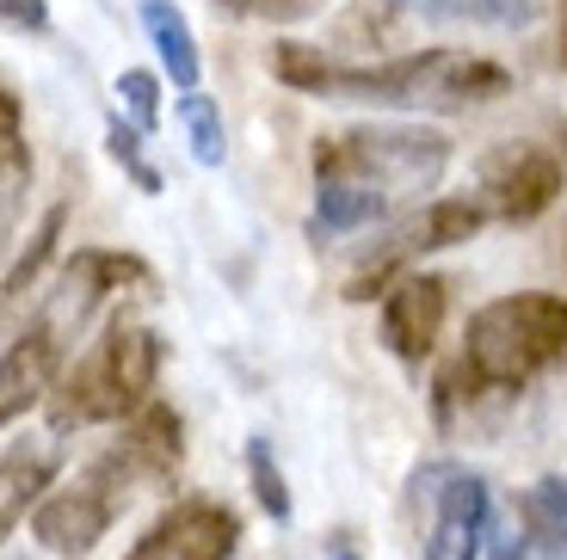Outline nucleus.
<instances>
[{"mask_svg":"<svg viewBox=\"0 0 567 560\" xmlns=\"http://www.w3.org/2000/svg\"><path fill=\"white\" fill-rule=\"evenodd\" d=\"M315 240H340L358 228H377L401 210L439 191L451 173V136L432 124H358L315 142Z\"/></svg>","mask_w":567,"mask_h":560,"instance_id":"obj_1","label":"nucleus"},{"mask_svg":"<svg viewBox=\"0 0 567 560\" xmlns=\"http://www.w3.org/2000/svg\"><path fill=\"white\" fill-rule=\"evenodd\" d=\"M271 74L297 93L346 98L370 112H475L512 93V74L494 56L475 50H408L383 62H340L321 56L315 43H271Z\"/></svg>","mask_w":567,"mask_h":560,"instance_id":"obj_2","label":"nucleus"},{"mask_svg":"<svg viewBox=\"0 0 567 560\" xmlns=\"http://www.w3.org/2000/svg\"><path fill=\"white\" fill-rule=\"evenodd\" d=\"M555 364H567V295L555 290L494 295L468 314L463 345L432 382V413L451 425L468 406L525 394Z\"/></svg>","mask_w":567,"mask_h":560,"instance_id":"obj_3","label":"nucleus"},{"mask_svg":"<svg viewBox=\"0 0 567 560\" xmlns=\"http://www.w3.org/2000/svg\"><path fill=\"white\" fill-rule=\"evenodd\" d=\"M161 333L142 321H112L100 326V339L69 357L56 394H50V437L86 432V425H130L142 406L155 401V376H161Z\"/></svg>","mask_w":567,"mask_h":560,"instance_id":"obj_4","label":"nucleus"},{"mask_svg":"<svg viewBox=\"0 0 567 560\" xmlns=\"http://www.w3.org/2000/svg\"><path fill=\"white\" fill-rule=\"evenodd\" d=\"M136 492H148V480L136 475V463L124 456V444H112L105 456H93L74 480H62V487L43 492V505L31 511V536H38L43 554L86 560L105 536H112L117 511H124Z\"/></svg>","mask_w":567,"mask_h":560,"instance_id":"obj_5","label":"nucleus"},{"mask_svg":"<svg viewBox=\"0 0 567 560\" xmlns=\"http://www.w3.org/2000/svg\"><path fill=\"white\" fill-rule=\"evenodd\" d=\"M413 505H420V554L425 560H482L494 536V487L487 475L451 463H420L413 468Z\"/></svg>","mask_w":567,"mask_h":560,"instance_id":"obj_6","label":"nucleus"},{"mask_svg":"<svg viewBox=\"0 0 567 560\" xmlns=\"http://www.w3.org/2000/svg\"><path fill=\"white\" fill-rule=\"evenodd\" d=\"M494 222L487 216L482 197H425L420 210L408 216V222H395L383 240H377V252H370L364 266L352 271V283H346V295L352 302H370V295H383V283L408 278V271H420L425 252H444V247H463V240H475L482 228Z\"/></svg>","mask_w":567,"mask_h":560,"instance_id":"obj_7","label":"nucleus"},{"mask_svg":"<svg viewBox=\"0 0 567 560\" xmlns=\"http://www.w3.org/2000/svg\"><path fill=\"white\" fill-rule=\"evenodd\" d=\"M567 191V167L543 142H494L482 155V204L494 222H537L555 197Z\"/></svg>","mask_w":567,"mask_h":560,"instance_id":"obj_8","label":"nucleus"},{"mask_svg":"<svg viewBox=\"0 0 567 560\" xmlns=\"http://www.w3.org/2000/svg\"><path fill=\"white\" fill-rule=\"evenodd\" d=\"M241 548V511L204 492H185L136 536L124 560H235Z\"/></svg>","mask_w":567,"mask_h":560,"instance_id":"obj_9","label":"nucleus"},{"mask_svg":"<svg viewBox=\"0 0 567 560\" xmlns=\"http://www.w3.org/2000/svg\"><path fill=\"white\" fill-rule=\"evenodd\" d=\"M69 351H74V339L56 321H43V314H31L7 339V351H0V432L19 425L31 406H43L56 394L62 370H69Z\"/></svg>","mask_w":567,"mask_h":560,"instance_id":"obj_10","label":"nucleus"},{"mask_svg":"<svg viewBox=\"0 0 567 560\" xmlns=\"http://www.w3.org/2000/svg\"><path fill=\"white\" fill-rule=\"evenodd\" d=\"M451 321V283L439 271H408L383 290V345L401 364H420L439 351V333Z\"/></svg>","mask_w":567,"mask_h":560,"instance_id":"obj_11","label":"nucleus"},{"mask_svg":"<svg viewBox=\"0 0 567 560\" xmlns=\"http://www.w3.org/2000/svg\"><path fill=\"white\" fill-rule=\"evenodd\" d=\"M56 468H62L56 437H19V444L0 449V542L43 505V492L56 487Z\"/></svg>","mask_w":567,"mask_h":560,"instance_id":"obj_12","label":"nucleus"},{"mask_svg":"<svg viewBox=\"0 0 567 560\" xmlns=\"http://www.w3.org/2000/svg\"><path fill=\"white\" fill-rule=\"evenodd\" d=\"M395 7L439 31H530L555 0H395Z\"/></svg>","mask_w":567,"mask_h":560,"instance_id":"obj_13","label":"nucleus"},{"mask_svg":"<svg viewBox=\"0 0 567 560\" xmlns=\"http://www.w3.org/2000/svg\"><path fill=\"white\" fill-rule=\"evenodd\" d=\"M25 191H31V142H25V112H19V93L0 86V259L19 235V216H25Z\"/></svg>","mask_w":567,"mask_h":560,"instance_id":"obj_14","label":"nucleus"},{"mask_svg":"<svg viewBox=\"0 0 567 560\" xmlns=\"http://www.w3.org/2000/svg\"><path fill=\"white\" fill-rule=\"evenodd\" d=\"M142 31H148V43H155L167 81L179 86V93H198L204 62H198V38H192V25H185L179 7H173V0H142Z\"/></svg>","mask_w":567,"mask_h":560,"instance_id":"obj_15","label":"nucleus"},{"mask_svg":"<svg viewBox=\"0 0 567 560\" xmlns=\"http://www.w3.org/2000/svg\"><path fill=\"white\" fill-rule=\"evenodd\" d=\"M482 554H487V560H567V548L555 542V536L543 530L537 518H530L525 505H512V518L499 523L494 536H487Z\"/></svg>","mask_w":567,"mask_h":560,"instance_id":"obj_16","label":"nucleus"},{"mask_svg":"<svg viewBox=\"0 0 567 560\" xmlns=\"http://www.w3.org/2000/svg\"><path fill=\"white\" fill-rule=\"evenodd\" d=\"M62 222H69V204H50V210H43V222H38V235H31V247L19 252V259H13V271L0 278V295H7V309H13V302H19L25 290H38V271L50 266V259H56Z\"/></svg>","mask_w":567,"mask_h":560,"instance_id":"obj_17","label":"nucleus"},{"mask_svg":"<svg viewBox=\"0 0 567 560\" xmlns=\"http://www.w3.org/2000/svg\"><path fill=\"white\" fill-rule=\"evenodd\" d=\"M179 124L192 136V160L198 167H223L228 155V129H223V105L210 93H179Z\"/></svg>","mask_w":567,"mask_h":560,"instance_id":"obj_18","label":"nucleus"},{"mask_svg":"<svg viewBox=\"0 0 567 560\" xmlns=\"http://www.w3.org/2000/svg\"><path fill=\"white\" fill-rule=\"evenodd\" d=\"M247 475H254L259 511H266L271 523H290V487H284V468H278V456H271L266 437H254V444H247Z\"/></svg>","mask_w":567,"mask_h":560,"instance_id":"obj_19","label":"nucleus"},{"mask_svg":"<svg viewBox=\"0 0 567 560\" xmlns=\"http://www.w3.org/2000/svg\"><path fill=\"white\" fill-rule=\"evenodd\" d=\"M117 98H124L130 124H136L142 136L161 124V81L148 69H124V74H117Z\"/></svg>","mask_w":567,"mask_h":560,"instance_id":"obj_20","label":"nucleus"},{"mask_svg":"<svg viewBox=\"0 0 567 560\" xmlns=\"http://www.w3.org/2000/svg\"><path fill=\"white\" fill-rule=\"evenodd\" d=\"M518 505H525L530 518H537L543 530H549L555 542L567 548V480H561V475L537 480V487H530V492H525V499H518Z\"/></svg>","mask_w":567,"mask_h":560,"instance_id":"obj_21","label":"nucleus"},{"mask_svg":"<svg viewBox=\"0 0 567 560\" xmlns=\"http://www.w3.org/2000/svg\"><path fill=\"white\" fill-rule=\"evenodd\" d=\"M223 13H241V19H271V25H297V19H315L327 0H210Z\"/></svg>","mask_w":567,"mask_h":560,"instance_id":"obj_22","label":"nucleus"},{"mask_svg":"<svg viewBox=\"0 0 567 560\" xmlns=\"http://www.w3.org/2000/svg\"><path fill=\"white\" fill-rule=\"evenodd\" d=\"M105 136H112L117 167H124L130 179L142 185V191H161V173L148 167V160H142V129H136V124H124V117H112V129H105Z\"/></svg>","mask_w":567,"mask_h":560,"instance_id":"obj_23","label":"nucleus"},{"mask_svg":"<svg viewBox=\"0 0 567 560\" xmlns=\"http://www.w3.org/2000/svg\"><path fill=\"white\" fill-rule=\"evenodd\" d=\"M0 19H7V25H31V31H43V25H50V13H43V0H0Z\"/></svg>","mask_w":567,"mask_h":560,"instance_id":"obj_24","label":"nucleus"},{"mask_svg":"<svg viewBox=\"0 0 567 560\" xmlns=\"http://www.w3.org/2000/svg\"><path fill=\"white\" fill-rule=\"evenodd\" d=\"M327 560H358V554H352V542H346V536H333V542H327Z\"/></svg>","mask_w":567,"mask_h":560,"instance_id":"obj_25","label":"nucleus"}]
</instances>
